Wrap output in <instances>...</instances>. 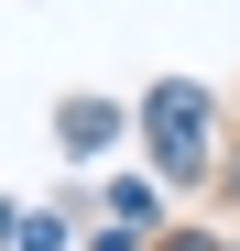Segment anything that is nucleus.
Segmentation results:
<instances>
[{
    "label": "nucleus",
    "instance_id": "nucleus-3",
    "mask_svg": "<svg viewBox=\"0 0 240 251\" xmlns=\"http://www.w3.org/2000/svg\"><path fill=\"white\" fill-rule=\"evenodd\" d=\"M22 251H66V219H22Z\"/></svg>",
    "mask_w": 240,
    "mask_h": 251
},
{
    "label": "nucleus",
    "instance_id": "nucleus-2",
    "mask_svg": "<svg viewBox=\"0 0 240 251\" xmlns=\"http://www.w3.org/2000/svg\"><path fill=\"white\" fill-rule=\"evenodd\" d=\"M109 131H120V109H98V99L66 109V153H109Z\"/></svg>",
    "mask_w": 240,
    "mask_h": 251
},
{
    "label": "nucleus",
    "instance_id": "nucleus-1",
    "mask_svg": "<svg viewBox=\"0 0 240 251\" xmlns=\"http://www.w3.org/2000/svg\"><path fill=\"white\" fill-rule=\"evenodd\" d=\"M153 153H164V175H196L208 164V88H153Z\"/></svg>",
    "mask_w": 240,
    "mask_h": 251
}]
</instances>
